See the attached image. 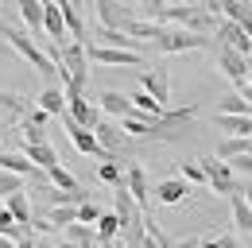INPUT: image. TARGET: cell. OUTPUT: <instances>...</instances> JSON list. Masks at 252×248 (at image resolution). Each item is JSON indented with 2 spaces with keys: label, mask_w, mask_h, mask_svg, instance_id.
Segmentation results:
<instances>
[{
  "label": "cell",
  "mask_w": 252,
  "mask_h": 248,
  "mask_svg": "<svg viewBox=\"0 0 252 248\" xmlns=\"http://www.w3.org/2000/svg\"><path fill=\"white\" fill-rule=\"evenodd\" d=\"M0 35H4L8 43H12V51H20L24 59L32 62V66L39 70V74H43V78H47V82H51V78L59 74V70H55V62L47 59V51H43V47L35 43L28 31H20V28H12V24H4V20H0Z\"/></svg>",
  "instance_id": "cell-1"
},
{
  "label": "cell",
  "mask_w": 252,
  "mask_h": 248,
  "mask_svg": "<svg viewBox=\"0 0 252 248\" xmlns=\"http://www.w3.org/2000/svg\"><path fill=\"white\" fill-rule=\"evenodd\" d=\"M152 47H156L159 55H183V51H206L210 39L206 35H194V31H183V28H163Z\"/></svg>",
  "instance_id": "cell-2"
},
{
  "label": "cell",
  "mask_w": 252,
  "mask_h": 248,
  "mask_svg": "<svg viewBox=\"0 0 252 248\" xmlns=\"http://www.w3.org/2000/svg\"><path fill=\"white\" fill-rule=\"evenodd\" d=\"M202 171H206V183H210V190H214V194L233 198V194L241 190L237 175H233V167H229V163H221V159H214V163H206V159H202Z\"/></svg>",
  "instance_id": "cell-3"
},
{
  "label": "cell",
  "mask_w": 252,
  "mask_h": 248,
  "mask_svg": "<svg viewBox=\"0 0 252 248\" xmlns=\"http://www.w3.org/2000/svg\"><path fill=\"white\" fill-rule=\"evenodd\" d=\"M94 136H97V144H101V152H105V159H121V155L128 152V136L121 132V124L101 121L94 128Z\"/></svg>",
  "instance_id": "cell-4"
},
{
  "label": "cell",
  "mask_w": 252,
  "mask_h": 248,
  "mask_svg": "<svg viewBox=\"0 0 252 248\" xmlns=\"http://www.w3.org/2000/svg\"><path fill=\"white\" fill-rule=\"evenodd\" d=\"M140 90L148 93L152 101H159V105L167 109V101H171V78H167V70H163V66L144 70V74H140Z\"/></svg>",
  "instance_id": "cell-5"
},
{
  "label": "cell",
  "mask_w": 252,
  "mask_h": 248,
  "mask_svg": "<svg viewBox=\"0 0 252 248\" xmlns=\"http://www.w3.org/2000/svg\"><path fill=\"white\" fill-rule=\"evenodd\" d=\"M66 117L78 124V128L94 132L97 124H101V109H97L94 101H86V97H66Z\"/></svg>",
  "instance_id": "cell-6"
},
{
  "label": "cell",
  "mask_w": 252,
  "mask_h": 248,
  "mask_svg": "<svg viewBox=\"0 0 252 248\" xmlns=\"http://www.w3.org/2000/svg\"><path fill=\"white\" fill-rule=\"evenodd\" d=\"M125 190L128 198L144 210L148 198H152V186H148V175H144V163H125Z\"/></svg>",
  "instance_id": "cell-7"
},
{
  "label": "cell",
  "mask_w": 252,
  "mask_h": 248,
  "mask_svg": "<svg viewBox=\"0 0 252 248\" xmlns=\"http://www.w3.org/2000/svg\"><path fill=\"white\" fill-rule=\"evenodd\" d=\"M218 62H221V74H225L237 90L249 82V59H245V55H237L233 47H221V51H218Z\"/></svg>",
  "instance_id": "cell-8"
},
{
  "label": "cell",
  "mask_w": 252,
  "mask_h": 248,
  "mask_svg": "<svg viewBox=\"0 0 252 248\" xmlns=\"http://www.w3.org/2000/svg\"><path fill=\"white\" fill-rule=\"evenodd\" d=\"M86 55H90V62H101V66H140V62H144V55L113 51V47H97V43H86Z\"/></svg>",
  "instance_id": "cell-9"
},
{
  "label": "cell",
  "mask_w": 252,
  "mask_h": 248,
  "mask_svg": "<svg viewBox=\"0 0 252 248\" xmlns=\"http://www.w3.org/2000/svg\"><path fill=\"white\" fill-rule=\"evenodd\" d=\"M43 31H47V43L66 47V24H63V8H59V0H43Z\"/></svg>",
  "instance_id": "cell-10"
},
{
  "label": "cell",
  "mask_w": 252,
  "mask_h": 248,
  "mask_svg": "<svg viewBox=\"0 0 252 248\" xmlns=\"http://www.w3.org/2000/svg\"><path fill=\"white\" fill-rule=\"evenodd\" d=\"M214 35H218V39H225V47H233L237 55H245V59L252 55V39L245 35V28H241V24H233V20H221Z\"/></svg>",
  "instance_id": "cell-11"
},
{
  "label": "cell",
  "mask_w": 252,
  "mask_h": 248,
  "mask_svg": "<svg viewBox=\"0 0 252 248\" xmlns=\"http://www.w3.org/2000/svg\"><path fill=\"white\" fill-rule=\"evenodd\" d=\"M63 124H66V136H70V144H74V148H78L82 155H97V159H105V152H101V144H97L94 132L78 128V124L70 121V117H63Z\"/></svg>",
  "instance_id": "cell-12"
},
{
  "label": "cell",
  "mask_w": 252,
  "mask_h": 248,
  "mask_svg": "<svg viewBox=\"0 0 252 248\" xmlns=\"http://www.w3.org/2000/svg\"><path fill=\"white\" fill-rule=\"evenodd\" d=\"M4 210L12 214V221H16L20 229H32V217H35V210H32V194H28V190H20V194L4 198Z\"/></svg>",
  "instance_id": "cell-13"
},
{
  "label": "cell",
  "mask_w": 252,
  "mask_h": 248,
  "mask_svg": "<svg viewBox=\"0 0 252 248\" xmlns=\"http://www.w3.org/2000/svg\"><path fill=\"white\" fill-rule=\"evenodd\" d=\"M20 155H24L32 167H39V171H51V167H59V152H55L51 144H24V148H20Z\"/></svg>",
  "instance_id": "cell-14"
},
{
  "label": "cell",
  "mask_w": 252,
  "mask_h": 248,
  "mask_svg": "<svg viewBox=\"0 0 252 248\" xmlns=\"http://www.w3.org/2000/svg\"><path fill=\"white\" fill-rule=\"evenodd\" d=\"M97 101H101L97 109H101V113H109V117H117V121L132 117V101H128V93H121V90H105Z\"/></svg>",
  "instance_id": "cell-15"
},
{
  "label": "cell",
  "mask_w": 252,
  "mask_h": 248,
  "mask_svg": "<svg viewBox=\"0 0 252 248\" xmlns=\"http://www.w3.org/2000/svg\"><path fill=\"white\" fill-rule=\"evenodd\" d=\"M0 109H4L12 121L20 124V121H24V117L35 109V101H28L24 93H16V90H0Z\"/></svg>",
  "instance_id": "cell-16"
},
{
  "label": "cell",
  "mask_w": 252,
  "mask_h": 248,
  "mask_svg": "<svg viewBox=\"0 0 252 248\" xmlns=\"http://www.w3.org/2000/svg\"><path fill=\"white\" fill-rule=\"evenodd\" d=\"M152 194H156V202H163V206H179V202H187L190 186L183 183V179H163Z\"/></svg>",
  "instance_id": "cell-17"
},
{
  "label": "cell",
  "mask_w": 252,
  "mask_h": 248,
  "mask_svg": "<svg viewBox=\"0 0 252 248\" xmlns=\"http://www.w3.org/2000/svg\"><path fill=\"white\" fill-rule=\"evenodd\" d=\"M221 20L241 24V28H245V35L252 39V4H245V0H225V4H221Z\"/></svg>",
  "instance_id": "cell-18"
},
{
  "label": "cell",
  "mask_w": 252,
  "mask_h": 248,
  "mask_svg": "<svg viewBox=\"0 0 252 248\" xmlns=\"http://www.w3.org/2000/svg\"><path fill=\"white\" fill-rule=\"evenodd\" d=\"M59 8H63V24H66V35H70V43H86V24H82V12H78V4H70V0H59Z\"/></svg>",
  "instance_id": "cell-19"
},
{
  "label": "cell",
  "mask_w": 252,
  "mask_h": 248,
  "mask_svg": "<svg viewBox=\"0 0 252 248\" xmlns=\"http://www.w3.org/2000/svg\"><path fill=\"white\" fill-rule=\"evenodd\" d=\"M35 105L47 113V117H66V93L59 86H47V90L35 97Z\"/></svg>",
  "instance_id": "cell-20"
},
{
  "label": "cell",
  "mask_w": 252,
  "mask_h": 248,
  "mask_svg": "<svg viewBox=\"0 0 252 248\" xmlns=\"http://www.w3.org/2000/svg\"><path fill=\"white\" fill-rule=\"evenodd\" d=\"M125 163L128 159H101L97 163V179L109 183L113 190H125Z\"/></svg>",
  "instance_id": "cell-21"
},
{
  "label": "cell",
  "mask_w": 252,
  "mask_h": 248,
  "mask_svg": "<svg viewBox=\"0 0 252 248\" xmlns=\"http://www.w3.org/2000/svg\"><path fill=\"white\" fill-rule=\"evenodd\" d=\"M16 8H20V20L28 24V31L39 35L43 31V0H20Z\"/></svg>",
  "instance_id": "cell-22"
},
{
  "label": "cell",
  "mask_w": 252,
  "mask_h": 248,
  "mask_svg": "<svg viewBox=\"0 0 252 248\" xmlns=\"http://www.w3.org/2000/svg\"><path fill=\"white\" fill-rule=\"evenodd\" d=\"M117 237H121V221H117V214H101V221H97V245L109 248Z\"/></svg>",
  "instance_id": "cell-23"
},
{
  "label": "cell",
  "mask_w": 252,
  "mask_h": 248,
  "mask_svg": "<svg viewBox=\"0 0 252 248\" xmlns=\"http://www.w3.org/2000/svg\"><path fill=\"white\" fill-rule=\"evenodd\" d=\"M47 225L51 229H70V225H78V206H55V210H47Z\"/></svg>",
  "instance_id": "cell-24"
},
{
  "label": "cell",
  "mask_w": 252,
  "mask_h": 248,
  "mask_svg": "<svg viewBox=\"0 0 252 248\" xmlns=\"http://www.w3.org/2000/svg\"><path fill=\"white\" fill-rule=\"evenodd\" d=\"M229 206H233V225H237V229H245V233H252V210H249V202H245V194H241V190L229 198Z\"/></svg>",
  "instance_id": "cell-25"
},
{
  "label": "cell",
  "mask_w": 252,
  "mask_h": 248,
  "mask_svg": "<svg viewBox=\"0 0 252 248\" xmlns=\"http://www.w3.org/2000/svg\"><path fill=\"white\" fill-rule=\"evenodd\" d=\"M218 117H252V105H249V101H241L237 93H229V97H221V101H218Z\"/></svg>",
  "instance_id": "cell-26"
},
{
  "label": "cell",
  "mask_w": 252,
  "mask_h": 248,
  "mask_svg": "<svg viewBox=\"0 0 252 248\" xmlns=\"http://www.w3.org/2000/svg\"><path fill=\"white\" fill-rule=\"evenodd\" d=\"M47 183L55 186V190H66V194H74V190H82V186H78V179H74V175H70V171H66L63 163H59V167H51V171H47Z\"/></svg>",
  "instance_id": "cell-27"
},
{
  "label": "cell",
  "mask_w": 252,
  "mask_h": 248,
  "mask_svg": "<svg viewBox=\"0 0 252 248\" xmlns=\"http://www.w3.org/2000/svg\"><path fill=\"white\" fill-rule=\"evenodd\" d=\"M63 241H70V245H97V229H90V225H70Z\"/></svg>",
  "instance_id": "cell-28"
},
{
  "label": "cell",
  "mask_w": 252,
  "mask_h": 248,
  "mask_svg": "<svg viewBox=\"0 0 252 248\" xmlns=\"http://www.w3.org/2000/svg\"><path fill=\"white\" fill-rule=\"evenodd\" d=\"M28 233H32V229H20V225L12 221V214L0 206V237H8V241L16 245V241H20V237H28Z\"/></svg>",
  "instance_id": "cell-29"
},
{
  "label": "cell",
  "mask_w": 252,
  "mask_h": 248,
  "mask_svg": "<svg viewBox=\"0 0 252 248\" xmlns=\"http://www.w3.org/2000/svg\"><path fill=\"white\" fill-rule=\"evenodd\" d=\"M97 221H101L97 202H82V206H78V225H90V229H97Z\"/></svg>",
  "instance_id": "cell-30"
},
{
  "label": "cell",
  "mask_w": 252,
  "mask_h": 248,
  "mask_svg": "<svg viewBox=\"0 0 252 248\" xmlns=\"http://www.w3.org/2000/svg\"><path fill=\"white\" fill-rule=\"evenodd\" d=\"M20 190H24V179H20V175L0 171V198H12V194H20Z\"/></svg>",
  "instance_id": "cell-31"
},
{
  "label": "cell",
  "mask_w": 252,
  "mask_h": 248,
  "mask_svg": "<svg viewBox=\"0 0 252 248\" xmlns=\"http://www.w3.org/2000/svg\"><path fill=\"white\" fill-rule=\"evenodd\" d=\"M20 136H24V144H51L47 128H32V124H20Z\"/></svg>",
  "instance_id": "cell-32"
},
{
  "label": "cell",
  "mask_w": 252,
  "mask_h": 248,
  "mask_svg": "<svg viewBox=\"0 0 252 248\" xmlns=\"http://www.w3.org/2000/svg\"><path fill=\"white\" fill-rule=\"evenodd\" d=\"M183 183H206V171H202V163H183V175H179Z\"/></svg>",
  "instance_id": "cell-33"
},
{
  "label": "cell",
  "mask_w": 252,
  "mask_h": 248,
  "mask_svg": "<svg viewBox=\"0 0 252 248\" xmlns=\"http://www.w3.org/2000/svg\"><path fill=\"white\" fill-rule=\"evenodd\" d=\"M159 233H163V229H159L156 221H148V229H144V241H140V248H163V245H159Z\"/></svg>",
  "instance_id": "cell-34"
},
{
  "label": "cell",
  "mask_w": 252,
  "mask_h": 248,
  "mask_svg": "<svg viewBox=\"0 0 252 248\" xmlns=\"http://www.w3.org/2000/svg\"><path fill=\"white\" fill-rule=\"evenodd\" d=\"M16 248H39V237L28 233V237H20V241H16Z\"/></svg>",
  "instance_id": "cell-35"
},
{
  "label": "cell",
  "mask_w": 252,
  "mask_h": 248,
  "mask_svg": "<svg viewBox=\"0 0 252 248\" xmlns=\"http://www.w3.org/2000/svg\"><path fill=\"white\" fill-rule=\"evenodd\" d=\"M237 97H241V101H249V105H252V86H241V90H237Z\"/></svg>",
  "instance_id": "cell-36"
},
{
  "label": "cell",
  "mask_w": 252,
  "mask_h": 248,
  "mask_svg": "<svg viewBox=\"0 0 252 248\" xmlns=\"http://www.w3.org/2000/svg\"><path fill=\"white\" fill-rule=\"evenodd\" d=\"M241 194H245V202H249V210H252V183H245V186H241Z\"/></svg>",
  "instance_id": "cell-37"
},
{
  "label": "cell",
  "mask_w": 252,
  "mask_h": 248,
  "mask_svg": "<svg viewBox=\"0 0 252 248\" xmlns=\"http://www.w3.org/2000/svg\"><path fill=\"white\" fill-rule=\"evenodd\" d=\"M59 248H97V245H70V241H59Z\"/></svg>",
  "instance_id": "cell-38"
},
{
  "label": "cell",
  "mask_w": 252,
  "mask_h": 248,
  "mask_svg": "<svg viewBox=\"0 0 252 248\" xmlns=\"http://www.w3.org/2000/svg\"><path fill=\"white\" fill-rule=\"evenodd\" d=\"M39 248H59L55 241H47V237H39Z\"/></svg>",
  "instance_id": "cell-39"
},
{
  "label": "cell",
  "mask_w": 252,
  "mask_h": 248,
  "mask_svg": "<svg viewBox=\"0 0 252 248\" xmlns=\"http://www.w3.org/2000/svg\"><path fill=\"white\" fill-rule=\"evenodd\" d=\"M198 248H221V245H218V241H202Z\"/></svg>",
  "instance_id": "cell-40"
},
{
  "label": "cell",
  "mask_w": 252,
  "mask_h": 248,
  "mask_svg": "<svg viewBox=\"0 0 252 248\" xmlns=\"http://www.w3.org/2000/svg\"><path fill=\"white\" fill-rule=\"evenodd\" d=\"M245 86H252V62H249V82H245Z\"/></svg>",
  "instance_id": "cell-41"
},
{
  "label": "cell",
  "mask_w": 252,
  "mask_h": 248,
  "mask_svg": "<svg viewBox=\"0 0 252 248\" xmlns=\"http://www.w3.org/2000/svg\"><path fill=\"white\" fill-rule=\"evenodd\" d=\"M249 62H252V55H249Z\"/></svg>",
  "instance_id": "cell-42"
},
{
  "label": "cell",
  "mask_w": 252,
  "mask_h": 248,
  "mask_svg": "<svg viewBox=\"0 0 252 248\" xmlns=\"http://www.w3.org/2000/svg\"><path fill=\"white\" fill-rule=\"evenodd\" d=\"M0 152H4V148H0Z\"/></svg>",
  "instance_id": "cell-43"
}]
</instances>
